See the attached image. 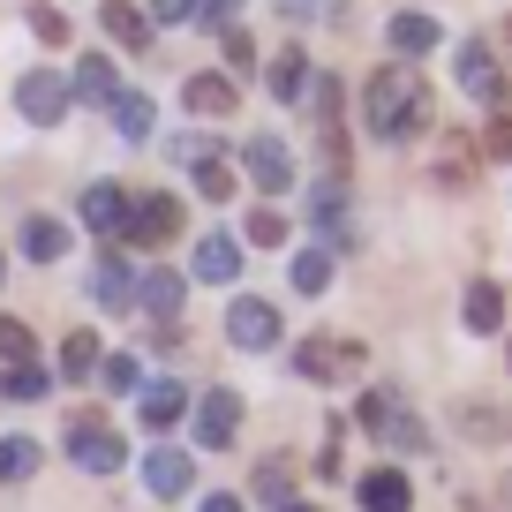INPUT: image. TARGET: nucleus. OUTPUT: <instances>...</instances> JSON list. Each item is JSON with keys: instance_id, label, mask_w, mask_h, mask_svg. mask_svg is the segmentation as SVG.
Returning <instances> with one entry per match:
<instances>
[{"instance_id": "ea45409f", "label": "nucleus", "mask_w": 512, "mask_h": 512, "mask_svg": "<svg viewBox=\"0 0 512 512\" xmlns=\"http://www.w3.org/2000/svg\"><path fill=\"white\" fill-rule=\"evenodd\" d=\"M219 53H226V61L241 68V76L256 68V46H249V31H241V23H226V31H219Z\"/></svg>"}, {"instance_id": "aec40b11", "label": "nucleus", "mask_w": 512, "mask_h": 512, "mask_svg": "<svg viewBox=\"0 0 512 512\" xmlns=\"http://www.w3.org/2000/svg\"><path fill=\"white\" fill-rule=\"evenodd\" d=\"M460 317H467V332L490 339L497 324H505V287H497V279H475V287H467V302H460Z\"/></svg>"}, {"instance_id": "1a4fd4ad", "label": "nucleus", "mask_w": 512, "mask_h": 512, "mask_svg": "<svg viewBox=\"0 0 512 512\" xmlns=\"http://www.w3.org/2000/svg\"><path fill=\"white\" fill-rule=\"evenodd\" d=\"M234 437H241V400L219 384V392H204V400H196V445H204V452H226Z\"/></svg>"}, {"instance_id": "6e6552de", "label": "nucleus", "mask_w": 512, "mask_h": 512, "mask_svg": "<svg viewBox=\"0 0 512 512\" xmlns=\"http://www.w3.org/2000/svg\"><path fill=\"white\" fill-rule=\"evenodd\" d=\"M384 46H392V61H422V53L445 46V23L430 8H400V16L384 23Z\"/></svg>"}, {"instance_id": "f8f14e48", "label": "nucleus", "mask_w": 512, "mask_h": 512, "mask_svg": "<svg viewBox=\"0 0 512 512\" xmlns=\"http://www.w3.org/2000/svg\"><path fill=\"white\" fill-rule=\"evenodd\" d=\"M83 226L106 234V241H121V226H128V189L121 181H91V189H83Z\"/></svg>"}, {"instance_id": "9d476101", "label": "nucleus", "mask_w": 512, "mask_h": 512, "mask_svg": "<svg viewBox=\"0 0 512 512\" xmlns=\"http://www.w3.org/2000/svg\"><path fill=\"white\" fill-rule=\"evenodd\" d=\"M241 166H249V181H256L264 196H287V189H294V159H287V144H279V136H249Z\"/></svg>"}, {"instance_id": "79ce46f5", "label": "nucleus", "mask_w": 512, "mask_h": 512, "mask_svg": "<svg viewBox=\"0 0 512 512\" xmlns=\"http://www.w3.org/2000/svg\"><path fill=\"white\" fill-rule=\"evenodd\" d=\"M196 512H241V497H234V490H211V497H204Z\"/></svg>"}, {"instance_id": "2eb2a0df", "label": "nucleus", "mask_w": 512, "mask_h": 512, "mask_svg": "<svg viewBox=\"0 0 512 512\" xmlns=\"http://www.w3.org/2000/svg\"><path fill=\"white\" fill-rule=\"evenodd\" d=\"M189 264H196V279H211V287H234L241 279V241L234 234H204Z\"/></svg>"}, {"instance_id": "4c0bfd02", "label": "nucleus", "mask_w": 512, "mask_h": 512, "mask_svg": "<svg viewBox=\"0 0 512 512\" xmlns=\"http://www.w3.org/2000/svg\"><path fill=\"white\" fill-rule=\"evenodd\" d=\"M460 430L475 437V445H497V437H505V415H497V407L490 415H482V407H460Z\"/></svg>"}, {"instance_id": "e433bc0d", "label": "nucleus", "mask_w": 512, "mask_h": 512, "mask_svg": "<svg viewBox=\"0 0 512 512\" xmlns=\"http://www.w3.org/2000/svg\"><path fill=\"white\" fill-rule=\"evenodd\" d=\"M249 241H256V249H279V241H287V219H279L272 204H256L249 211Z\"/></svg>"}, {"instance_id": "a19ab883", "label": "nucleus", "mask_w": 512, "mask_h": 512, "mask_svg": "<svg viewBox=\"0 0 512 512\" xmlns=\"http://www.w3.org/2000/svg\"><path fill=\"white\" fill-rule=\"evenodd\" d=\"M31 31L46 38V46H68V16L61 8H31Z\"/></svg>"}, {"instance_id": "473e14b6", "label": "nucleus", "mask_w": 512, "mask_h": 512, "mask_svg": "<svg viewBox=\"0 0 512 512\" xmlns=\"http://www.w3.org/2000/svg\"><path fill=\"white\" fill-rule=\"evenodd\" d=\"M31 354H38L31 324H23V317H0V362H8V369H23V362H31Z\"/></svg>"}, {"instance_id": "2f4dec72", "label": "nucleus", "mask_w": 512, "mask_h": 512, "mask_svg": "<svg viewBox=\"0 0 512 512\" xmlns=\"http://www.w3.org/2000/svg\"><path fill=\"white\" fill-rule=\"evenodd\" d=\"M475 151L497 159V166H512V113H490V121L475 128Z\"/></svg>"}, {"instance_id": "cd10ccee", "label": "nucleus", "mask_w": 512, "mask_h": 512, "mask_svg": "<svg viewBox=\"0 0 512 512\" xmlns=\"http://www.w3.org/2000/svg\"><path fill=\"white\" fill-rule=\"evenodd\" d=\"M302 91H309V61H302V53H279V61H272V98L302 106Z\"/></svg>"}, {"instance_id": "4468645a", "label": "nucleus", "mask_w": 512, "mask_h": 512, "mask_svg": "<svg viewBox=\"0 0 512 512\" xmlns=\"http://www.w3.org/2000/svg\"><path fill=\"white\" fill-rule=\"evenodd\" d=\"M189 482H196L189 452H174V445L144 452V490H151V497H189Z\"/></svg>"}, {"instance_id": "a211bd4d", "label": "nucleus", "mask_w": 512, "mask_h": 512, "mask_svg": "<svg viewBox=\"0 0 512 512\" xmlns=\"http://www.w3.org/2000/svg\"><path fill=\"white\" fill-rule=\"evenodd\" d=\"M16 249L31 256V264H61V256H68V226L46 219V211H31V219H23V234H16Z\"/></svg>"}, {"instance_id": "f3484780", "label": "nucleus", "mask_w": 512, "mask_h": 512, "mask_svg": "<svg viewBox=\"0 0 512 512\" xmlns=\"http://www.w3.org/2000/svg\"><path fill=\"white\" fill-rule=\"evenodd\" d=\"M181 294H189V279H181V272H136V309H144V317L174 324Z\"/></svg>"}, {"instance_id": "39448f33", "label": "nucleus", "mask_w": 512, "mask_h": 512, "mask_svg": "<svg viewBox=\"0 0 512 512\" xmlns=\"http://www.w3.org/2000/svg\"><path fill=\"white\" fill-rule=\"evenodd\" d=\"M309 234H317V249H354V211H347V181H324V189H309Z\"/></svg>"}, {"instance_id": "20e7f679", "label": "nucleus", "mask_w": 512, "mask_h": 512, "mask_svg": "<svg viewBox=\"0 0 512 512\" xmlns=\"http://www.w3.org/2000/svg\"><path fill=\"white\" fill-rule=\"evenodd\" d=\"M174 234H181V204L174 196H128V226H121L128 249H166Z\"/></svg>"}, {"instance_id": "f704fd0d", "label": "nucleus", "mask_w": 512, "mask_h": 512, "mask_svg": "<svg viewBox=\"0 0 512 512\" xmlns=\"http://www.w3.org/2000/svg\"><path fill=\"white\" fill-rule=\"evenodd\" d=\"M256 497H264V505H287V497H294V467L264 460V467H256Z\"/></svg>"}, {"instance_id": "72a5a7b5", "label": "nucleus", "mask_w": 512, "mask_h": 512, "mask_svg": "<svg viewBox=\"0 0 512 512\" xmlns=\"http://www.w3.org/2000/svg\"><path fill=\"white\" fill-rule=\"evenodd\" d=\"M196 196H204V204H226V196H234V166L226 159H196Z\"/></svg>"}, {"instance_id": "b1692460", "label": "nucleus", "mask_w": 512, "mask_h": 512, "mask_svg": "<svg viewBox=\"0 0 512 512\" xmlns=\"http://www.w3.org/2000/svg\"><path fill=\"white\" fill-rule=\"evenodd\" d=\"M113 136L121 144H144L151 136V98L144 91H113Z\"/></svg>"}, {"instance_id": "ddd939ff", "label": "nucleus", "mask_w": 512, "mask_h": 512, "mask_svg": "<svg viewBox=\"0 0 512 512\" xmlns=\"http://www.w3.org/2000/svg\"><path fill=\"white\" fill-rule=\"evenodd\" d=\"M354 497H362V512H407L415 505V482H407L400 467H369V475L354 482Z\"/></svg>"}, {"instance_id": "393cba45", "label": "nucleus", "mask_w": 512, "mask_h": 512, "mask_svg": "<svg viewBox=\"0 0 512 512\" xmlns=\"http://www.w3.org/2000/svg\"><path fill=\"white\" fill-rule=\"evenodd\" d=\"M61 377H68V384L98 377V332H83V324H76V332L61 339Z\"/></svg>"}, {"instance_id": "c85d7f7f", "label": "nucleus", "mask_w": 512, "mask_h": 512, "mask_svg": "<svg viewBox=\"0 0 512 512\" xmlns=\"http://www.w3.org/2000/svg\"><path fill=\"white\" fill-rule=\"evenodd\" d=\"M98 384L106 392H144V362L136 354H98Z\"/></svg>"}, {"instance_id": "0eeeda50", "label": "nucleus", "mask_w": 512, "mask_h": 512, "mask_svg": "<svg viewBox=\"0 0 512 512\" xmlns=\"http://www.w3.org/2000/svg\"><path fill=\"white\" fill-rule=\"evenodd\" d=\"M226 339H234L241 354H264V347H279V309L264 302V294H241V302L226 309Z\"/></svg>"}, {"instance_id": "f257e3e1", "label": "nucleus", "mask_w": 512, "mask_h": 512, "mask_svg": "<svg viewBox=\"0 0 512 512\" xmlns=\"http://www.w3.org/2000/svg\"><path fill=\"white\" fill-rule=\"evenodd\" d=\"M362 128L377 136V144H407V136H422V128H437V98H430V76L407 61L377 68V76L362 83Z\"/></svg>"}, {"instance_id": "423d86ee", "label": "nucleus", "mask_w": 512, "mask_h": 512, "mask_svg": "<svg viewBox=\"0 0 512 512\" xmlns=\"http://www.w3.org/2000/svg\"><path fill=\"white\" fill-rule=\"evenodd\" d=\"M16 106L31 128H53L68 113V68H31V76L16 83Z\"/></svg>"}, {"instance_id": "37998d69", "label": "nucleus", "mask_w": 512, "mask_h": 512, "mask_svg": "<svg viewBox=\"0 0 512 512\" xmlns=\"http://www.w3.org/2000/svg\"><path fill=\"white\" fill-rule=\"evenodd\" d=\"M279 512H317V505H302V497H287V505H279Z\"/></svg>"}, {"instance_id": "dca6fc26", "label": "nucleus", "mask_w": 512, "mask_h": 512, "mask_svg": "<svg viewBox=\"0 0 512 512\" xmlns=\"http://www.w3.org/2000/svg\"><path fill=\"white\" fill-rule=\"evenodd\" d=\"M113 91H121V76H113V61H106V53H76L68 98H83V106H113Z\"/></svg>"}, {"instance_id": "412c9836", "label": "nucleus", "mask_w": 512, "mask_h": 512, "mask_svg": "<svg viewBox=\"0 0 512 512\" xmlns=\"http://www.w3.org/2000/svg\"><path fill=\"white\" fill-rule=\"evenodd\" d=\"M181 106L204 113V121H226V113H234V83L226 76H189L181 83Z\"/></svg>"}, {"instance_id": "6ab92c4d", "label": "nucleus", "mask_w": 512, "mask_h": 512, "mask_svg": "<svg viewBox=\"0 0 512 512\" xmlns=\"http://www.w3.org/2000/svg\"><path fill=\"white\" fill-rule=\"evenodd\" d=\"M91 294H98V309H136V272H128V256H98Z\"/></svg>"}, {"instance_id": "5701e85b", "label": "nucleus", "mask_w": 512, "mask_h": 512, "mask_svg": "<svg viewBox=\"0 0 512 512\" xmlns=\"http://www.w3.org/2000/svg\"><path fill=\"white\" fill-rule=\"evenodd\" d=\"M475 136H445V144H437V181H445V189H467V181H475Z\"/></svg>"}, {"instance_id": "58836bf2", "label": "nucleus", "mask_w": 512, "mask_h": 512, "mask_svg": "<svg viewBox=\"0 0 512 512\" xmlns=\"http://www.w3.org/2000/svg\"><path fill=\"white\" fill-rule=\"evenodd\" d=\"M174 31V23H204V0H151V31Z\"/></svg>"}, {"instance_id": "7ed1b4c3", "label": "nucleus", "mask_w": 512, "mask_h": 512, "mask_svg": "<svg viewBox=\"0 0 512 512\" xmlns=\"http://www.w3.org/2000/svg\"><path fill=\"white\" fill-rule=\"evenodd\" d=\"M68 460H76L83 475H113V467H128V437L106 430L98 415H76L68 422Z\"/></svg>"}, {"instance_id": "c756f323", "label": "nucleus", "mask_w": 512, "mask_h": 512, "mask_svg": "<svg viewBox=\"0 0 512 512\" xmlns=\"http://www.w3.org/2000/svg\"><path fill=\"white\" fill-rule=\"evenodd\" d=\"M38 475V445L31 437H0V482H31Z\"/></svg>"}, {"instance_id": "4be33fe9", "label": "nucleus", "mask_w": 512, "mask_h": 512, "mask_svg": "<svg viewBox=\"0 0 512 512\" xmlns=\"http://www.w3.org/2000/svg\"><path fill=\"white\" fill-rule=\"evenodd\" d=\"M136 415H144V430H174V422L189 415V392H181V384H144V407H136Z\"/></svg>"}, {"instance_id": "c9c22d12", "label": "nucleus", "mask_w": 512, "mask_h": 512, "mask_svg": "<svg viewBox=\"0 0 512 512\" xmlns=\"http://www.w3.org/2000/svg\"><path fill=\"white\" fill-rule=\"evenodd\" d=\"M46 369H31V362H23V369H0V392H8V400H46Z\"/></svg>"}, {"instance_id": "a878e982", "label": "nucleus", "mask_w": 512, "mask_h": 512, "mask_svg": "<svg viewBox=\"0 0 512 512\" xmlns=\"http://www.w3.org/2000/svg\"><path fill=\"white\" fill-rule=\"evenodd\" d=\"M106 38H113V46H128V53L151 46V16H144V8H128V0H113V8H106Z\"/></svg>"}, {"instance_id": "7c9ffc66", "label": "nucleus", "mask_w": 512, "mask_h": 512, "mask_svg": "<svg viewBox=\"0 0 512 512\" xmlns=\"http://www.w3.org/2000/svg\"><path fill=\"white\" fill-rule=\"evenodd\" d=\"M354 422H362L369 437H384L400 422V400H392V392H362V400H354Z\"/></svg>"}, {"instance_id": "9b49d317", "label": "nucleus", "mask_w": 512, "mask_h": 512, "mask_svg": "<svg viewBox=\"0 0 512 512\" xmlns=\"http://www.w3.org/2000/svg\"><path fill=\"white\" fill-rule=\"evenodd\" d=\"M460 91L482 98V106H497V98H505V68H497L490 38H467V46H460Z\"/></svg>"}, {"instance_id": "f03ea898", "label": "nucleus", "mask_w": 512, "mask_h": 512, "mask_svg": "<svg viewBox=\"0 0 512 512\" xmlns=\"http://www.w3.org/2000/svg\"><path fill=\"white\" fill-rule=\"evenodd\" d=\"M362 369H369V347L347 339V332H317V339L294 347V377H309V384H347Z\"/></svg>"}, {"instance_id": "bb28decb", "label": "nucleus", "mask_w": 512, "mask_h": 512, "mask_svg": "<svg viewBox=\"0 0 512 512\" xmlns=\"http://www.w3.org/2000/svg\"><path fill=\"white\" fill-rule=\"evenodd\" d=\"M287 279H294V294H324V287H332V249H317V241H309V249L287 264Z\"/></svg>"}]
</instances>
